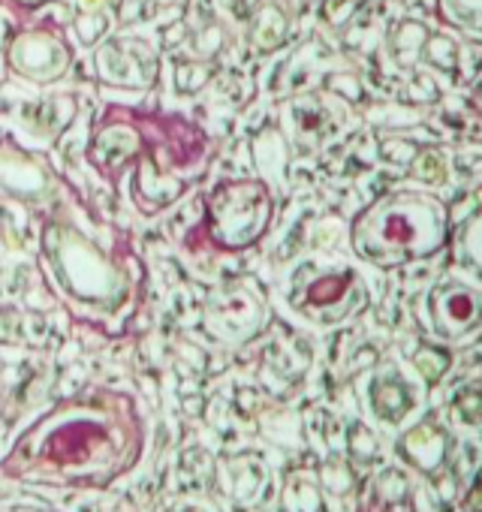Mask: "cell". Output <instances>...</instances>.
<instances>
[{
  "label": "cell",
  "instance_id": "obj_7",
  "mask_svg": "<svg viewBox=\"0 0 482 512\" xmlns=\"http://www.w3.org/2000/svg\"><path fill=\"white\" fill-rule=\"evenodd\" d=\"M0 190L25 202L49 199L58 190V178L43 157L25 151L13 136H4L0 139Z\"/></svg>",
  "mask_w": 482,
  "mask_h": 512
},
{
  "label": "cell",
  "instance_id": "obj_1",
  "mask_svg": "<svg viewBox=\"0 0 482 512\" xmlns=\"http://www.w3.org/2000/svg\"><path fill=\"white\" fill-rule=\"evenodd\" d=\"M145 452V419L130 392L85 389L37 416L0 458L7 479L43 488H109Z\"/></svg>",
  "mask_w": 482,
  "mask_h": 512
},
{
  "label": "cell",
  "instance_id": "obj_13",
  "mask_svg": "<svg viewBox=\"0 0 482 512\" xmlns=\"http://www.w3.org/2000/svg\"><path fill=\"white\" fill-rule=\"evenodd\" d=\"M7 10H13V13H19V16H28V13H37V10H43L49 0H0Z\"/></svg>",
  "mask_w": 482,
  "mask_h": 512
},
{
  "label": "cell",
  "instance_id": "obj_8",
  "mask_svg": "<svg viewBox=\"0 0 482 512\" xmlns=\"http://www.w3.org/2000/svg\"><path fill=\"white\" fill-rule=\"evenodd\" d=\"M94 67L103 85L109 88H148L157 73L151 49L139 40H109L97 49Z\"/></svg>",
  "mask_w": 482,
  "mask_h": 512
},
{
  "label": "cell",
  "instance_id": "obj_15",
  "mask_svg": "<svg viewBox=\"0 0 482 512\" xmlns=\"http://www.w3.org/2000/svg\"><path fill=\"white\" fill-rule=\"evenodd\" d=\"M470 103L482 112V76L473 82V88H470Z\"/></svg>",
  "mask_w": 482,
  "mask_h": 512
},
{
  "label": "cell",
  "instance_id": "obj_4",
  "mask_svg": "<svg viewBox=\"0 0 482 512\" xmlns=\"http://www.w3.org/2000/svg\"><path fill=\"white\" fill-rule=\"evenodd\" d=\"M449 217L437 196L398 190L374 199L353 223V247L377 269L428 260L446 241Z\"/></svg>",
  "mask_w": 482,
  "mask_h": 512
},
{
  "label": "cell",
  "instance_id": "obj_6",
  "mask_svg": "<svg viewBox=\"0 0 482 512\" xmlns=\"http://www.w3.org/2000/svg\"><path fill=\"white\" fill-rule=\"evenodd\" d=\"M7 67L16 79L49 88L73 67V46L58 25H31L7 40Z\"/></svg>",
  "mask_w": 482,
  "mask_h": 512
},
{
  "label": "cell",
  "instance_id": "obj_2",
  "mask_svg": "<svg viewBox=\"0 0 482 512\" xmlns=\"http://www.w3.org/2000/svg\"><path fill=\"white\" fill-rule=\"evenodd\" d=\"M85 160L112 187L130 175L133 205L145 217H154L205 175L211 142L184 115L115 103L97 118Z\"/></svg>",
  "mask_w": 482,
  "mask_h": 512
},
{
  "label": "cell",
  "instance_id": "obj_10",
  "mask_svg": "<svg viewBox=\"0 0 482 512\" xmlns=\"http://www.w3.org/2000/svg\"><path fill=\"white\" fill-rule=\"evenodd\" d=\"M359 293L362 287L353 272H335L314 278L296 299V308L311 314L314 320H341L359 302Z\"/></svg>",
  "mask_w": 482,
  "mask_h": 512
},
{
  "label": "cell",
  "instance_id": "obj_12",
  "mask_svg": "<svg viewBox=\"0 0 482 512\" xmlns=\"http://www.w3.org/2000/svg\"><path fill=\"white\" fill-rule=\"evenodd\" d=\"M461 253L473 269L482 272V211L473 214V220H467L461 232Z\"/></svg>",
  "mask_w": 482,
  "mask_h": 512
},
{
  "label": "cell",
  "instance_id": "obj_14",
  "mask_svg": "<svg viewBox=\"0 0 482 512\" xmlns=\"http://www.w3.org/2000/svg\"><path fill=\"white\" fill-rule=\"evenodd\" d=\"M0 512H58L46 503H28V500H13V503H0Z\"/></svg>",
  "mask_w": 482,
  "mask_h": 512
},
{
  "label": "cell",
  "instance_id": "obj_9",
  "mask_svg": "<svg viewBox=\"0 0 482 512\" xmlns=\"http://www.w3.org/2000/svg\"><path fill=\"white\" fill-rule=\"evenodd\" d=\"M428 311L437 335L458 338L482 320V293L461 278H446L431 290Z\"/></svg>",
  "mask_w": 482,
  "mask_h": 512
},
{
  "label": "cell",
  "instance_id": "obj_3",
  "mask_svg": "<svg viewBox=\"0 0 482 512\" xmlns=\"http://www.w3.org/2000/svg\"><path fill=\"white\" fill-rule=\"evenodd\" d=\"M40 263L67 311L94 329L118 326L136 305L142 266L133 250L94 238L67 211L43 220Z\"/></svg>",
  "mask_w": 482,
  "mask_h": 512
},
{
  "label": "cell",
  "instance_id": "obj_11",
  "mask_svg": "<svg viewBox=\"0 0 482 512\" xmlns=\"http://www.w3.org/2000/svg\"><path fill=\"white\" fill-rule=\"evenodd\" d=\"M440 19L467 34H482V0H437Z\"/></svg>",
  "mask_w": 482,
  "mask_h": 512
},
{
  "label": "cell",
  "instance_id": "obj_5",
  "mask_svg": "<svg viewBox=\"0 0 482 512\" xmlns=\"http://www.w3.org/2000/svg\"><path fill=\"white\" fill-rule=\"evenodd\" d=\"M275 202L263 181L235 178L220 181L205 199V220L199 226L202 238L214 250H245L257 244L272 220Z\"/></svg>",
  "mask_w": 482,
  "mask_h": 512
}]
</instances>
